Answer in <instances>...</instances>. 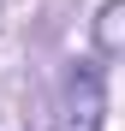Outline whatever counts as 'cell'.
I'll return each instance as SVG.
<instances>
[{
    "instance_id": "cell-1",
    "label": "cell",
    "mask_w": 125,
    "mask_h": 131,
    "mask_svg": "<svg viewBox=\"0 0 125 131\" xmlns=\"http://www.w3.org/2000/svg\"><path fill=\"white\" fill-rule=\"evenodd\" d=\"M101 113H107V95H101L95 66H72L66 72V90H60L54 131H101Z\"/></svg>"
},
{
    "instance_id": "cell-2",
    "label": "cell",
    "mask_w": 125,
    "mask_h": 131,
    "mask_svg": "<svg viewBox=\"0 0 125 131\" xmlns=\"http://www.w3.org/2000/svg\"><path fill=\"white\" fill-rule=\"evenodd\" d=\"M119 18H125V6H119V0H107V6H101V24H95L101 54H119Z\"/></svg>"
}]
</instances>
